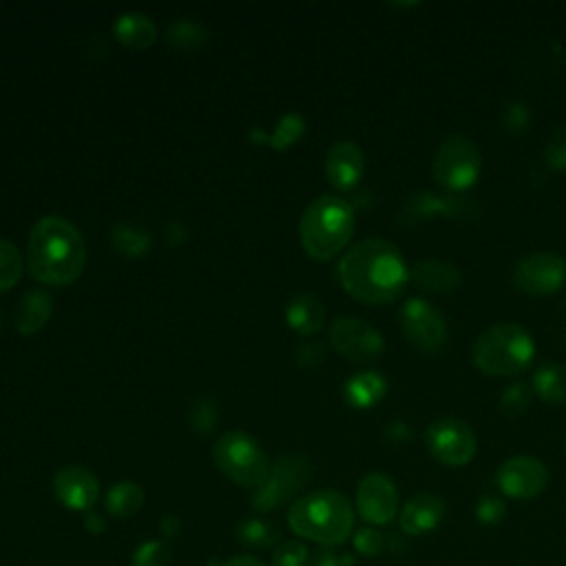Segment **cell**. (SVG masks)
Here are the masks:
<instances>
[{"mask_svg":"<svg viewBox=\"0 0 566 566\" xmlns=\"http://www.w3.org/2000/svg\"><path fill=\"white\" fill-rule=\"evenodd\" d=\"M343 291L361 304L383 306L398 299L409 281V268L396 244L370 237L354 244L339 261Z\"/></svg>","mask_w":566,"mask_h":566,"instance_id":"6da1fadb","label":"cell"},{"mask_svg":"<svg viewBox=\"0 0 566 566\" xmlns=\"http://www.w3.org/2000/svg\"><path fill=\"white\" fill-rule=\"evenodd\" d=\"M87 263L83 233L64 218H42L29 233L27 266L36 281L47 286H71Z\"/></svg>","mask_w":566,"mask_h":566,"instance_id":"7a4b0ae2","label":"cell"},{"mask_svg":"<svg viewBox=\"0 0 566 566\" xmlns=\"http://www.w3.org/2000/svg\"><path fill=\"white\" fill-rule=\"evenodd\" d=\"M288 527L297 538L332 549L349 540L354 531V507L341 491L319 489L302 495L291 505Z\"/></svg>","mask_w":566,"mask_h":566,"instance_id":"3957f363","label":"cell"},{"mask_svg":"<svg viewBox=\"0 0 566 566\" xmlns=\"http://www.w3.org/2000/svg\"><path fill=\"white\" fill-rule=\"evenodd\" d=\"M357 216L349 201L336 195H321L310 201L299 222L304 250L317 261H330L352 239Z\"/></svg>","mask_w":566,"mask_h":566,"instance_id":"277c9868","label":"cell"},{"mask_svg":"<svg viewBox=\"0 0 566 566\" xmlns=\"http://www.w3.org/2000/svg\"><path fill=\"white\" fill-rule=\"evenodd\" d=\"M536 341L518 323H499L484 330L471 347L473 366L487 377H516L531 368Z\"/></svg>","mask_w":566,"mask_h":566,"instance_id":"5b68a950","label":"cell"},{"mask_svg":"<svg viewBox=\"0 0 566 566\" xmlns=\"http://www.w3.org/2000/svg\"><path fill=\"white\" fill-rule=\"evenodd\" d=\"M218 469L235 484L257 489L270 473V458L263 447L244 432L224 434L212 450Z\"/></svg>","mask_w":566,"mask_h":566,"instance_id":"8992f818","label":"cell"},{"mask_svg":"<svg viewBox=\"0 0 566 566\" xmlns=\"http://www.w3.org/2000/svg\"><path fill=\"white\" fill-rule=\"evenodd\" d=\"M480 169L482 156L469 135L452 133L441 142L434 158V180L443 188L452 193L471 188L480 177Z\"/></svg>","mask_w":566,"mask_h":566,"instance_id":"52a82bcc","label":"cell"},{"mask_svg":"<svg viewBox=\"0 0 566 566\" xmlns=\"http://www.w3.org/2000/svg\"><path fill=\"white\" fill-rule=\"evenodd\" d=\"M312 467L304 456H281L272 467L261 487L253 493V509L259 514H270L283 505H288L293 499L304 491L310 482Z\"/></svg>","mask_w":566,"mask_h":566,"instance_id":"ba28073f","label":"cell"},{"mask_svg":"<svg viewBox=\"0 0 566 566\" xmlns=\"http://www.w3.org/2000/svg\"><path fill=\"white\" fill-rule=\"evenodd\" d=\"M424 445H428L432 458L445 467H465L478 452V439L471 424L452 416L439 418L430 424L424 432Z\"/></svg>","mask_w":566,"mask_h":566,"instance_id":"9c48e42d","label":"cell"},{"mask_svg":"<svg viewBox=\"0 0 566 566\" xmlns=\"http://www.w3.org/2000/svg\"><path fill=\"white\" fill-rule=\"evenodd\" d=\"M401 328L405 339L420 352L434 354L445 347L450 330L436 306L420 297L407 299L401 308Z\"/></svg>","mask_w":566,"mask_h":566,"instance_id":"30bf717a","label":"cell"},{"mask_svg":"<svg viewBox=\"0 0 566 566\" xmlns=\"http://www.w3.org/2000/svg\"><path fill=\"white\" fill-rule=\"evenodd\" d=\"M330 343L341 357L357 364L377 361L385 349L383 334L374 325L357 317L334 319L330 325Z\"/></svg>","mask_w":566,"mask_h":566,"instance_id":"8fae6325","label":"cell"},{"mask_svg":"<svg viewBox=\"0 0 566 566\" xmlns=\"http://www.w3.org/2000/svg\"><path fill=\"white\" fill-rule=\"evenodd\" d=\"M566 281V261L555 253H531L514 270L516 288L531 297L557 293Z\"/></svg>","mask_w":566,"mask_h":566,"instance_id":"7c38bea8","label":"cell"},{"mask_svg":"<svg viewBox=\"0 0 566 566\" xmlns=\"http://www.w3.org/2000/svg\"><path fill=\"white\" fill-rule=\"evenodd\" d=\"M357 512L370 527H385L398 516V489L390 476L372 471L359 482Z\"/></svg>","mask_w":566,"mask_h":566,"instance_id":"4fadbf2b","label":"cell"},{"mask_svg":"<svg viewBox=\"0 0 566 566\" xmlns=\"http://www.w3.org/2000/svg\"><path fill=\"white\" fill-rule=\"evenodd\" d=\"M495 482L514 501H533L549 487V469L536 456H514L503 463Z\"/></svg>","mask_w":566,"mask_h":566,"instance_id":"5bb4252c","label":"cell"},{"mask_svg":"<svg viewBox=\"0 0 566 566\" xmlns=\"http://www.w3.org/2000/svg\"><path fill=\"white\" fill-rule=\"evenodd\" d=\"M53 495L69 512L87 514L100 499V482L87 467L69 465L53 476Z\"/></svg>","mask_w":566,"mask_h":566,"instance_id":"9a60e30c","label":"cell"},{"mask_svg":"<svg viewBox=\"0 0 566 566\" xmlns=\"http://www.w3.org/2000/svg\"><path fill=\"white\" fill-rule=\"evenodd\" d=\"M366 173V158L359 145L352 139H339L325 156V175L332 188L339 193H349L359 186Z\"/></svg>","mask_w":566,"mask_h":566,"instance_id":"2e32d148","label":"cell"},{"mask_svg":"<svg viewBox=\"0 0 566 566\" xmlns=\"http://www.w3.org/2000/svg\"><path fill=\"white\" fill-rule=\"evenodd\" d=\"M445 518V501L432 491L416 493L398 512V522L403 533L409 538H420L432 533Z\"/></svg>","mask_w":566,"mask_h":566,"instance_id":"e0dca14e","label":"cell"},{"mask_svg":"<svg viewBox=\"0 0 566 566\" xmlns=\"http://www.w3.org/2000/svg\"><path fill=\"white\" fill-rule=\"evenodd\" d=\"M409 279L420 291L434 295L454 293L463 286V272L454 263L441 259L418 261L414 268H409Z\"/></svg>","mask_w":566,"mask_h":566,"instance_id":"ac0fdd59","label":"cell"},{"mask_svg":"<svg viewBox=\"0 0 566 566\" xmlns=\"http://www.w3.org/2000/svg\"><path fill=\"white\" fill-rule=\"evenodd\" d=\"M51 312H53L51 295L45 291H29L23 295V299L16 306L14 312L16 330L23 336H34L49 323Z\"/></svg>","mask_w":566,"mask_h":566,"instance_id":"d6986e66","label":"cell"},{"mask_svg":"<svg viewBox=\"0 0 566 566\" xmlns=\"http://www.w3.org/2000/svg\"><path fill=\"white\" fill-rule=\"evenodd\" d=\"M286 323L297 334L312 336L325 325V308L315 295H295L286 306Z\"/></svg>","mask_w":566,"mask_h":566,"instance_id":"ffe728a7","label":"cell"},{"mask_svg":"<svg viewBox=\"0 0 566 566\" xmlns=\"http://www.w3.org/2000/svg\"><path fill=\"white\" fill-rule=\"evenodd\" d=\"M115 38L133 51H145L149 49L156 38H158V29L153 25V21L139 12H126L122 14L115 25H113Z\"/></svg>","mask_w":566,"mask_h":566,"instance_id":"44dd1931","label":"cell"},{"mask_svg":"<svg viewBox=\"0 0 566 566\" xmlns=\"http://www.w3.org/2000/svg\"><path fill=\"white\" fill-rule=\"evenodd\" d=\"M345 401L357 407V409H370L374 407L385 394H387V381L383 374L368 370V372H359L354 374L347 383H345Z\"/></svg>","mask_w":566,"mask_h":566,"instance_id":"7402d4cb","label":"cell"},{"mask_svg":"<svg viewBox=\"0 0 566 566\" xmlns=\"http://www.w3.org/2000/svg\"><path fill=\"white\" fill-rule=\"evenodd\" d=\"M142 505H145V491H142L137 482L122 480L113 484L107 493V512L118 520L133 518L142 509Z\"/></svg>","mask_w":566,"mask_h":566,"instance_id":"603a6c76","label":"cell"},{"mask_svg":"<svg viewBox=\"0 0 566 566\" xmlns=\"http://www.w3.org/2000/svg\"><path fill=\"white\" fill-rule=\"evenodd\" d=\"M531 390L544 403H566V366H542L531 379Z\"/></svg>","mask_w":566,"mask_h":566,"instance_id":"cb8c5ba5","label":"cell"},{"mask_svg":"<svg viewBox=\"0 0 566 566\" xmlns=\"http://www.w3.org/2000/svg\"><path fill=\"white\" fill-rule=\"evenodd\" d=\"M111 244L113 248L124 257H142L151 250V233L133 222H122L113 226L111 231Z\"/></svg>","mask_w":566,"mask_h":566,"instance_id":"d4e9b609","label":"cell"},{"mask_svg":"<svg viewBox=\"0 0 566 566\" xmlns=\"http://www.w3.org/2000/svg\"><path fill=\"white\" fill-rule=\"evenodd\" d=\"M237 538L242 544L250 549H270L281 540L279 527L263 518H248L237 527Z\"/></svg>","mask_w":566,"mask_h":566,"instance_id":"484cf974","label":"cell"},{"mask_svg":"<svg viewBox=\"0 0 566 566\" xmlns=\"http://www.w3.org/2000/svg\"><path fill=\"white\" fill-rule=\"evenodd\" d=\"M23 274V255L21 250L0 237V293L14 288Z\"/></svg>","mask_w":566,"mask_h":566,"instance_id":"4316f807","label":"cell"},{"mask_svg":"<svg viewBox=\"0 0 566 566\" xmlns=\"http://www.w3.org/2000/svg\"><path fill=\"white\" fill-rule=\"evenodd\" d=\"M167 42L173 45L175 49L193 51V49H199L206 42V29H201L193 21L182 19V21L171 23V27L167 29Z\"/></svg>","mask_w":566,"mask_h":566,"instance_id":"83f0119b","label":"cell"},{"mask_svg":"<svg viewBox=\"0 0 566 566\" xmlns=\"http://www.w3.org/2000/svg\"><path fill=\"white\" fill-rule=\"evenodd\" d=\"M304 131H306L304 115L286 113L279 120V124H276V128L270 137V147L276 149V151H286L304 135Z\"/></svg>","mask_w":566,"mask_h":566,"instance_id":"f1b7e54d","label":"cell"},{"mask_svg":"<svg viewBox=\"0 0 566 566\" xmlns=\"http://www.w3.org/2000/svg\"><path fill=\"white\" fill-rule=\"evenodd\" d=\"M173 549L167 540H147L131 557V566H171Z\"/></svg>","mask_w":566,"mask_h":566,"instance_id":"f546056e","label":"cell"},{"mask_svg":"<svg viewBox=\"0 0 566 566\" xmlns=\"http://www.w3.org/2000/svg\"><path fill=\"white\" fill-rule=\"evenodd\" d=\"M533 403V390L531 385L518 381L514 385H509L503 396H501V411L509 418H516V416H522Z\"/></svg>","mask_w":566,"mask_h":566,"instance_id":"4dcf8cb0","label":"cell"},{"mask_svg":"<svg viewBox=\"0 0 566 566\" xmlns=\"http://www.w3.org/2000/svg\"><path fill=\"white\" fill-rule=\"evenodd\" d=\"M310 551L299 540L279 542L272 553V566H308Z\"/></svg>","mask_w":566,"mask_h":566,"instance_id":"1f68e13d","label":"cell"},{"mask_svg":"<svg viewBox=\"0 0 566 566\" xmlns=\"http://www.w3.org/2000/svg\"><path fill=\"white\" fill-rule=\"evenodd\" d=\"M218 416H220V411H218L216 401H210V398L204 396L190 409V428L197 434H210L212 430H216Z\"/></svg>","mask_w":566,"mask_h":566,"instance_id":"d6a6232c","label":"cell"},{"mask_svg":"<svg viewBox=\"0 0 566 566\" xmlns=\"http://www.w3.org/2000/svg\"><path fill=\"white\" fill-rule=\"evenodd\" d=\"M544 160L555 171H566V126H557L544 145Z\"/></svg>","mask_w":566,"mask_h":566,"instance_id":"836d02e7","label":"cell"},{"mask_svg":"<svg viewBox=\"0 0 566 566\" xmlns=\"http://www.w3.org/2000/svg\"><path fill=\"white\" fill-rule=\"evenodd\" d=\"M507 516V505L503 499H495V495H482L476 505V518L484 527L501 525Z\"/></svg>","mask_w":566,"mask_h":566,"instance_id":"e575fe53","label":"cell"},{"mask_svg":"<svg viewBox=\"0 0 566 566\" xmlns=\"http://www.w3.org/2000/svg\"><path fill=\"white\" fill-rule=\"evenodd\" d=\"M503 124L514 135L527 133L529 126H531V111H529V107L522 100L507 102V107L503 111Z\"/></svg>","mask_w":566,"mask_h":566,"instance_id":"d590c367","label":"cell"},{"mask_svg":"<svg viewBox=\"0 0 566 566\" xmlns=\"http://www.w3.org/2000/svg\"><path fill=\"white\" fill-rule=\"evenodd\" d=\"M354 549H357L366 557H377L385 549V538L374 527H364L354 533Z\"/></svg>","mask_w":566,"mask_h":566,"instance_id":"8d00e7d4","label":"cell"},{"mask_svg":"<svg viewBox=\"0 0 566 566\" xmlns=\"http://www.w3.org/2000/svg\"><path fill=\"white\" fill-rule=\"evenodd\" d=\"M85 529H87L91 536H100V533H104V529H107V520L91 509V512L85 514Z\"/></svg>","mask_w":566,"mask_h":566,"instance_id":"74e56055","label":"cell"},{"mask_svg":"<svg viewBox=\"0 0 566 566\" xmlns=\"http://www.w3.org/2000/svg\"><path fill=\"white\" fill-rule=\"evenodd\" d=\"M222 566H268V564L255 555H233Z\"/></svg>","mask_w":566,"mask_h":566,"instance_id":"f35d334b","label":"cell"},{"mask_svg":"<svg viewBox=\"0 0 566 566\" xmlns=\"http://www.w3.org/2000/svg\"><path fill=\"white\" fill-rule=\"evenodd\" d=\"M347 559H341V555L332 553V551H323L317 555L315 566H345Z\"/></svg>","mask_w":566,"mask_h":566,"instance_id":"ab89813d","label":"cell"},{"mask_svg":"<svg viewBox=\"0 0 566 566\" xmlns=\"http://www.w3.org/2000/svg\"><path fill=\"white\" fill-rule=\"evenodd\" d=\"M162 531L171 538V536H175L177 531H180V520L175 518V516H167L164 520H162Z\"/></svg>","mask_w":566,"mask_h":566,"instance_id":"60d3db41","label":"cell"},{"mask_svg":"<svg viewBox=\"0 0 566 566\" xmlns=\"http://www.w3.org/2000/svg\"><path fill=\"white\" fill-rule=\"evenodd\" d=\"M3 325H5V315H3V310H0V330H3Z\"/></svg>","mask_w":566,"mask_h":566,"instance_id":"b9f144b4","label":"cell"},{"mask_svg":"<svg viewBox=\"0 0 566 566\" xmlns=\"http://www.w3.org/2000/svg\"><path fill=\"white\" fill-rule=\"evenodd\" d=\"M564 452H566V443H564Z\"/></svg>","mask_w":566,"mask_h":566,"instance_id":"7bdbcfd3","label":"cell"}]
</instances>
